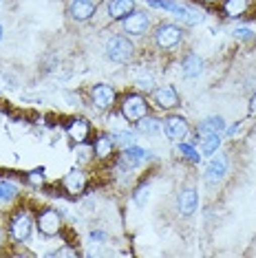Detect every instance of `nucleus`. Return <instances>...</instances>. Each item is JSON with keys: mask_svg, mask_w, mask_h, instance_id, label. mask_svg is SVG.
I'll return each mask as SVG.
<instances>
[{"mask_svg": "<svg viewBox=\"0 0 256 258\" xmlns=\"http://www.w3.org/2000/svg\"><path fill=\"white\" fill-rule=\"evenodd\" d=\"M148 197H150V185L148 183H142L135 187V192H133V199H135V203L139 208H144V205L148 203Z\"/></svg>", "mask_w": 256, "mask_h": 258, "instance_id": "cd10ccee", "label": "nucleus"}, {"mask_svg": "<svg viewBox=\"0 0 256 258\" xmlns=\"http://www.w3.org/2000/svg\"><path fill=\"white\" fill-rule=\"evenodd\" d=\"M113 150H115V142L108 133H100L93 139V155H95L97 159H102V161L108 159V157L113 155Z\"/></svg>", "mask_w": 256, "mask_h": 258, "instance_id": "dca6fc26", "label": "nucleus"}, {"mask_svg": "<svg viewBox=\"0 0 256 258\" xmlns=\"http://www.w3.org/2000/svg\"><path fill=\"white\" fill-rule=\"evenodd\" d=\"M80 254V251L78 249H71V247H62V249H55V251H51V254L49 256H78Z\"/></svg>", "mask_w": 256, "mask_h": 258, "instance_id": "7c9ffc66", "label": "nucleus"}, {"mask_svg": "<svg viewBox=\"0 0 256 258\" xmlns=\"http://www.w3.org/2000/svg\"><path fill=\"white\" fill-rule=\"evenodd\" d=\"M177 150H179V155H181L183 159H188L190 163H199V161H201V155L197 152V148H195V146H192L190 142H179Z\"/></svg>", "mask_w": 256, "mask_h": 258, "instance_id": "393cba45", "label": "nucleus"}, {"mask_svg": "<svg viewBox=\"0 0 256 258\" xmlns=\"http://www.w3.org/2000/svg\"><path fill=\"white\" fill-rule=\"evenodd\" d=\"M199 208V192L195 190L192 185H185L179 190L177 195V210L181 216H190L195 214V210Z\"/></svg>", "mask_w": 256, "mask_h": 258, "instance_id": "f8f14e48", "label": "nucleus"}, {"mask_svg": "<svg viewBox=\"0 0 256 258\" xmlns=\"http://www.w3.org/2000/svg\"><path fill=\"white\" fill-rule=\"evenodd\" d=\"M225 174H228V157L225 155H212L210 163H208V170H206V179L210 185H217L219 181L225 179Z\"/></svg>", "mask_w": 256, "mask_h": 258, "instance_id": "2eb2a0df", "label": "nucleus"}, {"mask_svg": "<svg viewBox=\"0 0 256 258\" xmlns=\"http://www.w3.org/2000/svg\"><path fill=\"white\" fill-rule=\"evenodd\" d=\"M201 3H206V5H214V3H219V0H201Z\"/></svg>", "mask_w": 256, "mask_h": 258, "instance_id": "f704fd0d", "label": "nucleus"}, {"mask_svg": "<svg viewBox=\"0 0 256 258\" xmlns=\"http://www.w3.org/2000/svg\"><path fill=\"white\" fill-rule=\"evenodd\" d=\"M62 190L67 192L69 197H80V195H84V190H86V174L82 172V170L73 168L71 172L64 174V179H62Z\"/></svg>", "mask_w": 256, "mask_h": 258, "instance_id": "ddd939ff", "label": "nucleus"}, {"mask_svg": "<svg viewBox=\"0 0 256 258\" xmlns=\"http://www.w3.org/2000/svg\"><path fill=\"white\" fill-rule=\"evenodd\" d=\"M135 86L139 91H144L148 95V93H153L155 91V80H153V75L150 73H142V75H137L135 78Z\"/></svg>", "mask_w": 256, "mask_h": 258, "instance_id": "bb28decb", "label": "nucleus"}, {"mask_svg": "<svg viewBox=\"0 0 256 258\" xmlns=\"http://www.w3.org/2000/svg\"><path fill=\"white\" fill-rule=\"evenodd\" d=\"M3 33H5V29H3V25H0V40H3Z\"/></svg>", "mask_w": 256, "mask_h": 258, "instance_id": "c9c22d12", "label": "nucleus"}, {"mask_svg": "<svg viewBox=\"0 0 256 258\" xmlns=\"http://www.w3.org/2000/svg\"><path fill=\"white\" fill-rule=\"evenodd\" d=\"M164 133L170 142H185V137L190 135V124L183 115L170 113L168 117H164Z\"/></svg>", "mask_w": 256, "mask_h": 258, "instance_id": "0eeeda50", "label": "nucleus"}, {"mask_svg": "<svg viewBox=\"0 0 256 258\" xmlns=\"http://www.w3.org/2000/svg\"><path fill=\"white\" fill-rule=\"evenodd\" d=\"M36 227L42 236H57L62 232V214L55 208H42L36 216Z\"/></svg>", "mask_w": 256, "mask_h": 258, "instance_id": "39448f33", "label": "nucleus"}, {"mask_svg": "<svg viewBox=\"0 0 256 258\" xmlns=\"http://www.w3.org/2000/svg\"><path fill=\"white\" fill-rule=\"evenodd\" d=\"M153 102L155 106L159 110H164V113H170L181 104V97H179L177 89H174L172 84H164V86H155L153 91Z\"/></svg>", "mask_w": 256, "mask_h": 258, "instance_id": "6e6552de", "label": "nucleus"}, {"mask_svg": "<svg viewBox=\"0 0 256 258\" xmlns=\"http://www.w3.org/2000/svg\"><path fill=\"white\" fill-rule=\"evenodd\" d=\"M252 0H223V14L232 20H238L249 11Z\"/></svg>", "mask_w": 256, "mask_h": 258, "instance_id": "6ab92c4d", "label": "nucleus"}, {"mask_svg": "<svg viewBox=\"0 0 256 258\" xmlns=\"http://www.w3.org/2000/svg\"><path fill=\"white\" fill-rule=\"evenodd\" d=\"M67 14H69V18L75 22H86V20L95 18L97 3L95 0H69Z\"/></svg>", "mask_w": 256, "mask_h": 258, "instance_id": "9d476101", "label": "nucleus"}, {"mask_svg": "<svg viewBox=\"0 0 256 258\" xmlns=\"http://www.w3.org/2000/svg\"><path fill=\"white\" fill-rule=\"evenodd\" d=\"M36 225V221L31 219L29 210H16L14 216L9 219V234L16 243H25L31 236V230Z\"/></svg>", "mask_w": 256, "mask_h": 258, "instance_id": "20e7f679", "label": "nucleus"}, {"mask_svg": "<svg viewBox=\"0 0 256 258\" xmlns=\"http://www.w3.org/2000/svg\"><path fill=\"white\" fill-rule=\"evenodd\" d=\"M91 240H100V243H104V240H108V236L104 232H91Z\"/></svg>", "mask_w": 256, "mask_h": 258, "instance_id": "2f4dec72", "label": "nucleus"}, {"mask_svg": "<svg viewBox=\"0 0 256 258\" xmlns=\"http://www.w3.org/2000/svg\"><path fill=\"white\" fill-rule=\"evenodd\" d=\"M18 185L16 183H11V181H0V201H5V203H9V201H14L16 197H18Z\"/></svg>", "mask_w": 256, "mask_h": 258, "instance_id": "a878e982", "label": "nucleus"}, {"mask_svg": "<svg viewBox=\"0 0 256 258\" xmlns=\"http://www.w3.org/2000/svg\"><path fill=\"white\" fill-rule=\"evenodd\" d=\"M249 113H256V93H254V95H252V99H249Z\"/></svg>", "mask_w": 256, "mask_h": 258, "instance_id": "473e14b6", "label": "nucleus"}, {"mask_svg": "<svg viewBox=\"0 0 256 258\" xmlns=\"http://www.w3.org/2000/svg\"><path fill=\"white\" fill-rule=\"evenodd\" d=\"M119 115L124 117L128 124H137L142 117L148 115V102L139 93H126L119 102Z\"/></svg>", "mask_w": 256, "mask_h": 258, "instance_id": "7ed1b4c3", "label": "nucleus"}, {"mask_svg": "<svg viewBox=\"0 0 256 258\" xmlns=\"http://www.w3.org/2000/svg\"><path fill=\"white\" fill-rule=\"evenodd\" d=\"M238 126H241V124H234V126H230V128H228V137H234L236 131H238Z\"/></svg>", "mask_w": 256, "mask_h": 258, "instance_id": "72a5a7b5", "label": "nucleus"}, {"mask_svg": "<svg viewBox=\"0 0 256 258\" xmlns=\"http://www.w3.org/2000/svg\"><path fill=\"white\" fill-rule=\"evenodd\" d=\"M153 42L159 51H174L183 42V27L177 22H159L153 31Z\"/></svg>", "mask_w": 256, "mask_h": 258, "instance_id": "f257e3e1", "label": "nucleus"}, {"mask_svg": "<svg viewBox=\"0 0 256 258\" xmlns=\"http://www.w3.org/2000/svg\"><path fill=\"white\" fill-rule=\"evenodd\" d=\"M232 36H234L236 40H245V42H247V40L256 38V31H252L249 27H236L234 31H232Z\"/></svg>", "mask_w": 256, "mask_h": 258, "instance_id": "c756f323", "label": "nucleus"}, {"mask_svg": "<svg viewBox=\"0 0 256 258\" xmlns=\"http://www.w3.org/2000/svg\"><path fill=\"white\" fill-rule=\"evenodd\" d=\"M137 131L146 137H161L164 135V121L157 119V117H142L137 121Z\"/></svg>", "mask_w": 256, "mask_h": 258, "instance_id": "f3484780", "label": "nucleus"}, {"mask_svg": "<svg viewBox=\"0 0 256 258\" xmlns=\"http://www.w3.org/2000/svg\"><path fill=\"white\" fill-rule=\"evenodd\" d=\"M104 49H106V57L110 62H117V64H128L135 60V44H133V40L128 36H110L106 40V44H104Z\"/></svg>", "mask_w": 256, "mask_h": 258, "instance_id": "f03ea898", "label": "nucleus"}, {"mask_svg": "<svg viewBox=\"0 0 256 258\" xmlns=\"http://www.w3.org/2000/svg\"><path fill=\"white\" fill-rule=\"evenodd\" d=\"M146 5H148V7H155V9L170 11V14H174V16L183 9V5L177 3V0H146Z\"/></svg>", "mask_w": 256, "mask_h": 258, "instance_id": "b1692460", "label": "nucleus"}, {"mask_svg": "<svg viewBox=\"0 0 256 258\" xmlns=\"http://www.w3.org/2000/svg\"><path fill=\"white\" fill-rule=\"evenodd\" d=\"M221 148V133H212V135H203L201 137V152L208 157L217 155V150Z\"/></svg>", "mask_w": 256, "mask_h": 258, "instance_id": "4be33fe9", "label": "nucleus"}, {"mask_svg": "<svg viewBox=\"0 0 256 258\" xmlns=\"http://www.w3.org/2000/svg\"><path fill=\"white\" fill-rule=\"evenodd\" d=\"M89 97H91L93 106L100 108V110H110L115 104H117V91H115L113 86H108V84H95V86H91Z\"/></svg>", "mask_w": 256, "mask_h": 258, "instance_id": "1a4fd4ad", "label": "nucleus"}, {"mask_svg": "<svg viewBox=\"0 0 256 258\" xmlns=\"http://www.w3.org/2000/svg\"><path fill=\"white\" fill-rule=\"evenodd\" d=\"M225 131V119L221 115L206 117L201 124H197V135H212V133H223Z\"/></svg>", "mask_w": 256, "mask_h": 258, "instance_id": "aec40b11", "label": "nucleus"}, {"mask_svg": "<svg viewBox=\"0 0 256 258\" xmlns=\"http://www.w3.org/2000/svg\"><path fill=\"white\" fill-rule=\"evenodd\" d=\"M121 25H124V33L131 38H139V36H146L150 31V27H153V20H150V16L146 11H133L128 18L121 20Z\"/></svg>", "mask_w": 256, "mask_h": 258, "instance_id": "423d86ee", "label": "nucleus"}, {"mask_svg": "<svg viewBox=\"0 0 256 258\" xmlns=\"http://www.w3.org/2000/svg\"><path fill=\"white\" fill-rule=\"evenodd\" d=\"M67 133L71 137V142L75 146H82V144H89V137H91V121L86 117H71V121L67 124Z\"/></svg>", "mask_w": 256, "mask_h": 258, "instance_id": "9b49d317", "label": "nucleus"}, {"mask_svg": "<svg viewBox=\"0 0 256 258\" xmlns=\"http://www.w3.org/2000/svg\"><path fill=\"white\" fill-rule=\"evenodd\" d=\"M27 181L31 185H36V187H40L44 183V168H36V170H29L27 172Z\"/></svg>", "mask_w": 256, "mask_h": 258, "instance_id": "c85d7f7f", "label": "nucleus"}, {"mask_svg": "<svg viewBox=\"0 0 256 258\" xmlns=\"http://www.w3.org/2000/svg\"><path fill=\"white\" fill-rule=\"evenodd\" d=\"M110 137H113L115 146H121V148H126V146H133L135 144V133L131 131H121V128H110Z\"/></svg>", "mask_w": 256, "mask_h": 258, "instance_id": "5701e85b", "label": "nucleus"}, {"mask_svg": "<svg viewBox=\"0 0 256 258\" xmlns=\"http://www.w3.org/2000/svg\"><path fill=\"white\" fill-rule=\"evenodd\" d=\"M201 71H203V57H199L197 53H188L181 60V75L183 78H188V80L199 78Z\"/></svg>", "mask_w": 256, "mask_h": 258, "instance_id": "a211bd4d", "label": "nucleus"}, {"mask_svg": "<svg viewBox=\"0 0 256 258\" xmlns=\"http://www.w3.org/2000/svg\"><path fill=\"white\" fill-rule=\"evenodd\" d=\"M106 18L113 22H119L128 18L135 11V0H106Z\"/></svg>", "mask_w": 256, "mask_h": 258, "instance_id": "4468645a", "label": "nucleus"}, {"mask_svg": "<svg viewBox=\"0 0 256 258\" xmlns=\"http://www.w3.org/2000/svg\"><path fill=\"white\" fill-rule=\"evenodd\" d=\"M177 18L181 20V25L185 27H195V25H199V22L206 20V14L199 9H188V7H183L181 11L177 14Z\"/></svg>", "mask_w": 256, "mask_h": 258, "instance_id": "412c9836", "label": "nucleus"}]
</instances>
